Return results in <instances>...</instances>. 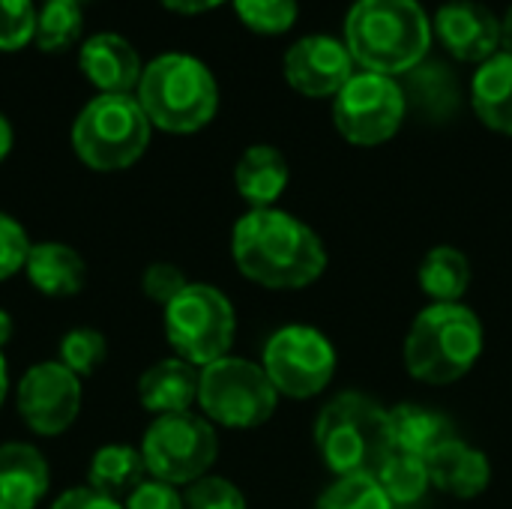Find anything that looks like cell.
Here are the masks:
<instances>
[{"label": "cell", "instance_id": "obj_1", "mask_svg": "<svg viewBox=\"0 0 512 509\" xmlns=\"http://www.w3.org/2000/svg\"><path fill=\"white\" fill-rule=\"evenodd\" d=\"M231 258L249 282L270 291L306 288L327 270L324 240L303 219L279 207L249 210L237 219Z\"/></svg>", "mask_w": 512, "mask_h": 509}, {"label": "cell", "instance_id": "obj_2", "mask_svg": "<svg viewBox=\"0 0 512 509\" xmlns=\"http://www.w3.org/2000/svg\"><path fill=\"white\" fill-rule=\"evenodd\" d=\"M432 24L417 0H357L345 18V48L378 75H405L429 54Z\"/></svg>", "mask_w": 512, "mask_h": 509}, {"label": "cell", "instance_id": "obj_3", "mask_svg": "<svg viewBox=\"0 0 512 509\" xmlns=\"http://www.w3.org/2000/svg\"><path fill=\"white\" fill-rule=\"evenodd\" d=\"M483 321L465 303H429L405 336V369L414 381L444 387L465 378L483 357Z\"/></svg>", "mask_w": 512, "mask_h": 509}, {"label": "cell", "instance_id": "obj_4", "mask_svg": "<svg viewBox=\"0 0 512 509\" xmlns=\"http://www.w3.org/2000/svg\"><path fill=\"white\" fill-rule=\"evenodd\" d=\"M315 447L336 477L375 474L396 450L390 408L360 390L333 396L315 420Z\"/></svg>", "mask_w": 512, "mask_h": 509}, {"label": "cell", "instance_id": "obj_5", "mask_svg": "<svg viewBox=\"0 0 512 509\" xmlns=\"http://www.w3.org/2000/svg\"><path fill=\"white\" fill-rule=\"evenodd\" d=\"M135 99L153 129L192 135L216 117L219 87L207 63L183 51H168L144 63Z\"/></svg>", "mask_w": 512, "mask_h": 509}, {"label": "cell", "instance_id": "obj_6", "mask_svg": "<svg viewBox=\"0 0 512 509\" xmlns=\"http://www.w3.org/2000/svg\"><path fill=\"white\" fill-rule=\"evenodd\" d=\"M153 126L135 93H96L72 123L75 156L99 174L132 168L150 147Z\"/></svg>", "mask_w": 512, "mask_h": 509}, {"label": "cell", "instance_id": "obj_7", "mask_svg": "<svg viewBox=\"0 0 512 509\" xmlns=\"http://www.w3.org/2000/svg\"><path fill=\"white\" fill-rule=\"evenodd\" d=\"M237 315L231 300L207 282H189L165 306V336L174 357L204 369L231 354Z\"/></svg>", "mask_w": 512, "mask_h": 509}, {"label": "cell", "instance_id": "obj_8", "mask_svg": "<svg viewBox=\"0 0 512 509\" xmlns=\"http://www.w3.org/2000/svg\"><path fill=\"white\" fill-rule=\"evenodd\" d=\"M276 405L279 393L261 363L228 354L201 369L198 408L213 426L258 429L276 414Z\"/></svg>", "mask_w": 512, "mask_h": 509}, {"label": "cell", "instance_id": "obj_9", "mask_svg": "<svg viewBox=\"0 0 512 509\" xmlns=\"http://www.w3.org/2000/svg\"><path fill=\"white\" fill-rule=\"evenodd\" d=\"M147 477L168 486H192L210 474L219 456L216 426L192 411L153 417L141 438Z\"/></svg>", "mask_w": 512, "mask_h": 509}, {"label": "cell", "instance_id": "obj_10", "mask_svg": "<svg viewBox=\"0 0 512 509\" xmlns=\"http://www.w3.org/2000/svg\"><path fill=\"white\" fill-rule=\"evenodd\" d=\"M405 114V90L390 75H351V81L333 96V123L339 135L357 147H378L390 141L402 129Z\"/></svg>", "mask_w": 512, "mask_h": 509}, {"label": "cell", "instance_id": "obj_11", "mask_svg": "<svg viewBox=\"0 0 512 509\" xmlns=\"http://www.w3.org/2000/svg\"><path fill=\"white\" fill-rule=\"evenodd\" d=\"M261 366L279 396L312 399L324 393L336 375V348L321 330L288 324L267 339Z\"/></svg>", "mask_w": 512, "mask_h": 509}, {"label": "cell", "instance_id": "obj_12", "mask_svg": "<svg viewBox=\"0 0 512 509\" xmlns=\"http://www.w3.org/2000/svg\"><path fill=\"white\" fill-rule=\"evenodd\" d=\"M81 402V378L72 375L60 360L33 363L15 387L18 417L39 438L63 435L78 420Z\"/></svg>", "mask_w": 512, "mask_h": 509}, {"label": "cell", "instance_id": "obj_13", "mask_svg": "<svg viewBox=\"0 0 512 509\" xmlns=\"http://www.w3.org/2000/svg\"><path fill=\"white\" fill-rule=\"evenodd\" d=\"M354 75L351 51L333 36H303L285 54L288 84L312 99L336 96Z\"/></svg>", "mask_w": 512, "mask_h": 509}, {"label": "cell", "instance_id": "obj_14", "mask_svg": "<svg viewBox=\"0 0 512 509\" xmlns=\"http://www.w3.org/2000/svg\"><path fill=\"white\" fill-rule=\"evenodd\" d=\"M441 45L465 63H486L501 48V21L474 0H453L435 15Z\"/></svg>", "mask_w": 512, "mask_h": 509}, {"label": "cell", "instance_id": "obj_15", "mask_svg": "<svg viewBox=\"0 0 512 509\" xmlns=\"http://www.w3.org/2000/svg\"><path fill=\"white\" fill-rule=\"evenodd\" d=\"M78 66L99 93H135L141 81V57L120 33H93L81 42Z\"/></svg>", "mask_w": 512, "mask_h": 509}, {"label": "cell", "instance_id": "obj_16", "mask_svg": "<svg viewBox=\"0 0 512 509\" xmlns=\"http://www.w3.org/2000/svg\"><path fill=\"white\" fill-rule=\"evenodd\" d=\"M429 480L435 489H441L450 498L459 501H471L480 498L489 483H492V462L483 450H477L474 444L453 438L444 447H438L429 459Z\"/></svg>", "mask_w": 512, "mask_h": 509}, {"label": "cell", "instance_id": "obj_17", "mask_svg": "<svg viewBox=\"0 0 512 509\" xmlns=\"http://www.w3.org/2000/svg\"><path fill=\"white\" fill-rule=\"evenodd\" d=\"M48 489L51 468L33 444H0V509H36Z\"/></svg>", "mask_w": 512, "mask_h": 509}, {"label": "cell", "instance_id": "obj_18", "mask_svg": "<svg viewBox=\"0 0 512 509\" xmlns=\"http://www.w3.org/2000/svg\"><path fill=\"white\" fill-rule=\"evenodd\" d=\"M198 381L201 369H195L192 363L180 357L156 360L138 378V402L153 417L183 414L192 405H198Z\"/></svg>", "mask_w": 512, "mask_h": 509}, {"label": "cell", "instance_id": "obj_19", "mask_svg": "<svg viewBox=\"0 0 512 509\" xmlns=\"http://www.w3.org/2000/svg\"><path fill=\"white\" fill-rule=\"evenodd\" d=\"M24 273H27V282L42 297H54V300L81 294V288L87 282V264H84L81 252L72 249L69 243H57V240L33 243Z\"/></svg>", "mask_w": 512, "mask_h": 509}, {"label": "cell", "instance_id": "obj_20", "mask_svg": "<svg viewBox=\"0 0 512 509\" xmlns=\"http://www.w3.org/2000/svg\"><path fill=\"white\" fill-rule=\"evenodd\" d=\"M288 180H291L288 159L282 156V150L270 144L246 147L234 168V186L252 210L276 207V201L288 189Z\"/></svg>", "mask_w": 512, "mask_h": 509}, {"label": "cell", "instance_id": "obj_21", "mask_svg": "<svg viewBox=\"0 0 512 509\" xmlns=\"http://www.w3.org/2000/svg\"><path fill=\"white\" fill-rule=\"evenodd\" d=\"M390 426H393V447L417 459H429L438 447L459 438L453 420L444 411L417 402H402L390 408Z\"/></svg>", "mask_w": 512, "mask_h": 509}, {"label": "cell", "instance_id": "obj_22", "mask_svg": "<svg viewBox=\"0 0 512 509\" xmlns=\"http://www.w3.org/2000/svg\"><path fill=\"white\" fill-rule=\"evenodd\" d=\"M471 105L477 117L501 135H512V57L495 54L480 63L471 81Z\"/></svg>", "mask_w": 512, "mask_h": 509}, {"label": "cell", "instance_id": "obj_23", "mask_svg": "<svg viewBox=\"0 0 512 509\" xmlns=\"http://www.w3.org/2000/svg\"><path fill=\"white\" fill-rule=\"evenodd\" d=\"M147 480L141 450L129 444H105L90 456L87 486L114 501H126Z\"/></svg>", "mask_w": 512, "mask_h": 509}, {"label": "cell", "instance_id": "obj_24", "mask_svg": "<svg viewBox=\"0 0 512 509\" xmlns=\"http://www.w3.org/2000/svg\"><path fill=\"white\" fill-rule=\"evenodd\" d=\"M417 282L432 303H462L471 288V261L456 246H435L423 255Z\"/></svg>", "mask_w": 512, "mask_h": 509}, {"label": "cell", "instance_id": "obj_25", "mask_svg": "<svg viewBox=\"0 0 512 509\" xmlns=\"http://www.w3.org/2000/svg\"><path fill=\"white\" fill-rule=\"evenodd\" d=\"M405 102L420 105L426 114H447L456 108L459 90H456V78L447 66L435 63V60H423L420 66H414L411 72H405Z\"/></svg>", "mask_w": 512, "mask_h": 509}, {"label": "cell", "instance_id": "obj_26", "mask_svg": "<svg viewBox=\"0 0 512 509\" xmlns=\"http://www.w3.org/2000/svg\"><path fill=\"white\" fill-rule=\"evenodd\" d=\"M372 477L378 480L384 495L393 501V507H411V504L423 501L426 492L432 489L426 459H417V456H408L399 450H393Z\"/></svg>", "mask_w": 512, "mask_h": 509}, {"label": "cell", "instance_id": "obj_27", "mask_svg": "<svg viewBox=\"0 0 512 509\" xmlns=\"http://www.w3.org/2000/svg\"><path fill=\"white\" fill-rule=\"evenodd\" d=\"M84 30V15L78 3L69 0H45V6L36 12V39L33 45L39 51L57 54L66 51L81 39Z\"/></svg>", "mask_w": 512, "mask_h": 509}, {"label": "cell", "instance_id": "obj_28", "mask_svg": "<svg viewBox=\"0 0 512 509\" xmlns=\"http://www.w3.org/2000/svg\"><path fill=\"white\" fill-rule=\"evenodd\" d=\"M315 509H396L393 501L384 495L378 480L372 474H354V477H336L321 498L315 501Z\"/></svg>", "mask_w": 512, "mask_h": 509}, {"label": "cell", "instance_id": "obj_29", "mask_svg": "<svg viewBox=\"0 0 512 509\" xmlns=\"http://www.w3.org/2000/svg\"><path fill=\"white\" fill-rule=\"evenodd\" d=\"M108 357V342L99 330L93 327H75L60 339L57 360L78 378H90L93 372L102 369Z\"/></svg>", "mask_w": 512, "mask_h": 509}, {"label": "cell", "instance_id": "obj_30", "mask_svg": "<svg viewBox=\"0 0 512 509\" xmlns=\"http://www.w3.org/2000/svg\"><path fill=\"white\" fill-rule=\"evenodd\" d=\"M240 21L255 33H285L297 21V0H234Z\"/></svg>", "mask_w": 512, "mask_h": 509}, {"label": "cell", "instance_id": "obj_31", "mask_svg": "<svg viewBox=\"0 0 512 509\" xmlns=\"http://www.w3.org/2000/svg\"><path fill=\"white\" fill-rule=\"evenodd\" d=\"M33 0H0V51H21L36 39Z\"/></svg>", "mask_w": 512, "mask_h": 509}, {"label": "cell", "instance_id": "obj_32", "mask_svg": "<svg viewBox=\"0 0 512 509\" xmlns=\"http://www.w3.org/2000/svg\"><path fill=\"white\" fill-rule=\"evenodd\" d=\"M183 504H186V509H249L243 492L231 480L213 477V474L186 486Z\"/></svg>", "mask_w": 512, "mask_h": 509}, {"label": "cell", "instance_id": "obj_33", "mask_svg": "<svg viewBox=\"0 0 512 509\" xmlns=\"http://www.w3.org/2000/svg\"><path fill=\"white\" fill-rule=\"evenodd\" d=\"M30 237L18 219L0 210V282L18 276L30 255Z\"/></svg>", "mask_w": 512, "mask_h": 509}, {"label": "cell", "instance_id": "obj_34", "mask_svg": "<svg viewBox=\"0 0 512 509\" xmlns=\"http://www.w3.org/2000/svg\"><path fill=\"white\" fill-rule=\"evenodd\" d=\"M186 285H189L186 273H183L177 264H171V261H153V264L141 273V291H144V297L153 300V303H159L162 309H165Z\"/></svg>", "mask_w": 512, "mask_h": 509}, {"label": "cell", "instance_id": "obj_35", "mask_svg": "<svg viewBox=\"0 0 512 509\" xmlns=\"http://www.w3.org/2000/svg\"><path fill=\"white\" fill-rule=\"evenodd\" d=\"M123 509H186L183 504V495L177 486H168V483H159L153 477H147L126 501Z\"/></svg>", "mask_w": 512, "mask_h": 509}, {"label": "cell", "instance_id": "obj_36", "mask_svg": "<svg viewBox=\"0 0 512 509\" xmlns=\"http://www.w3.org/2000/svg\"><path fill=\"white\" fill-rule=\"evenodd\" d=\"M51 509H123L120 501H114V498H108V495H99L96 489H90V486H81V489H69V492H63Z\"/></svg>", "mask_w": 512, "mask_h": 509}, {"label": "cell", "instance_id": "obj_37", "mask_svg": "<svg viewBox=\"0 0 512 509\" xmlns=\"http://www.w3.org/2000/svg\"><path fill=\"white\" fill-rule=\"evenodd\" d=\"M159 3L171 12H180V15H198V12L222 6L225 0H159Z\"/></svg>", "mask_w": 512, "mask_h": 509}, {"label": "cell", "instance_id": "obj_38", "mask_svg": "<svg viewBox=\"0 0 512 509\" xmlns=\"http://www.w3.org/2000/svg\"><path fill=\"white\" fill-rule=\"evenodd\" d=\"M12 141H15V135H12V123L0 114V162L9 156V150H12Z\"/></svg>", "mask_w": 512, "mask_h": 509}, {"label": "cell", "instance_id": "obj_39", "mask_svg": "<svg viewBox=\"0 0 512 509\" xmlns=\"http://www.w3.org/2000/svg\"><path fill=\"white\" fill-rule=\"evenodd\" d=\"M501 54L512 57V6L507 9L504 21H501Z\"/></svg>", "mask_w": 512, "mask_h": 509}, {"label": "cell", "instance_id": "obj_40", "mask_svg": "<svg viewBox=\"0 0 512 509\" xmlns=\"http://www.w3.org/2000/svg\"><path fill=\"white\" fill-rule=\"evenodd\" d=\"M12 333H15V324H12L9 312H6V309H0V351L6 348V342L12 339Z\"/></svg>", "mask_w": 512, "mask_h": 509}, {"label": "cell", "instance_id": "obj_41", "mask_svg": "<svg viewBox=\"0 0 512 509\" xmlns=\"http://www.w3.org/2000/svg\"><path fill=\"white\" fill-rule=\"evenodd\" d=\"M6 396H9V366H6V357L0 351V408L6 402Z\"/></svg>", "mask_w": 512, "mask_h": 509}, {"label": "cell", "instance_id": "obj_42", "mask_svg": "<svg viewBox=\"0 0 512 509\" xmlns=\"http://www.w3.org/2000/svg\"><path fill=\"white\" fill-rule=\"evenodd\" d=\"M69 3H78V6H81V3H84V0H69Z\"/></svg>", "mask_w": 512, "mask_h": 509}]
</instances>
